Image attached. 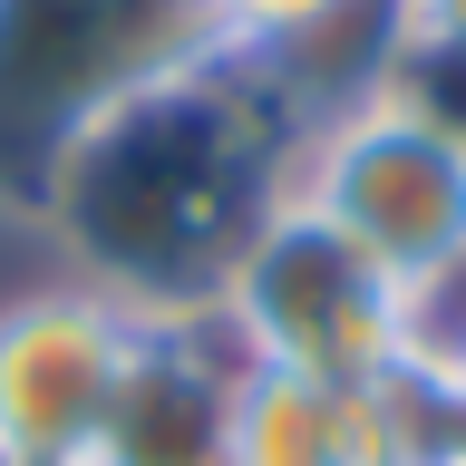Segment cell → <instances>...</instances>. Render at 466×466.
Here are the masks:
<instances>
[{
  "instance_id": "cell-2",
  "label": "cell",
  "mask_w": 466,
  "mask_h": 466,
  "mask_svg": "<svg viewBox=\"0 0 466 466\" xmlns=\"http://www.w3.org/2000/svg\"><path fill=\"white\" fill-rule=\"evenodd\" d=\"M282 195L360 243L428 311L466 282V107L399 68H370L301 116Z\"/></svg>"
},
{
  "instance_id": "cell-6",
  "label": "cell",
  "mask_w": 466,
  "mask_h": 466,
  "mask_svg": "<svg viewBox=\"0 0 466 466\" xmlns=\"http://www.w3.org/2000/svg\"><path fill=\"white\" fill-rule=\"evenodd\" d=\"M233 389H243V360L224 350V330L204 311L146 320L137 360H127V389H116L107 428H97V447L78 466H224Z\"/></svg>"
},
{
  "instance_id": "cell-10",
  "label": "cell",
  "mask_w": 466,
  "mask_h": 466,
  "mask_svg": "<svg viewBox=\"0 0 466 466\" xmlns=\"http://www.w3.org/2000/svg\"><path fill=\"white\" fill-rule=\"evenodd\" d=\"M428 370H437V379H447V389L466 399V282H457V291H447V301L428 311Z\"/></svg>"
},
{
  "instance_id": "cell-3",
  "label": "cell",
  "mask_w": 466,
  "mask_h": 466,
  "mask_svg": "<svg viewBox=\"0 0 466 466\" xmlns=\"http://www.w3.org/2000/svg\"><path fill=\"white\" fill-rule=\"evenodd\" d=\"M204 320L224 330L243 370H291V379H399L428 360V301L399 291L360 243H340L291 195L233 253Z\"/></svg>"
},
{
  "instance_id": "cell-9",
  "label": "cell",
  "mask_w": 466,
  "mask_h": 466,
  "mask_svg": "<svg viewBox=\"0 0 466 466\" xmlns=\"http://www.w3.org/2000/svg\"><path fill=\"white\" fill-rule=\"evenodd\" d=\"M379 68L418 87L466 78V0H379Z\"/></svg>"
},
{
  "instance_id": "cell-1",
  "label": "cell",
  "mask_w": 466,
  "mask_h": 466,
  "mask_svg": "<svg viewBox=\"0 0 466 466\" xmlns=\"http://www.w3.org/2000/svg\"><path fill=\"white\" fill-rule=\"evenodd\" d=\"M311 97L233 58H166L107 87L39 146L29 204L58 233V272L116 291L127 311H214L233 253L291 185Z\"/></svg>"
},
{
  "instance_id": "cell-4",
  "label": "cell",
  "mask_w": 466,
  "mask_h": 466,
  "mask_svg": "<svg viewBox=\"0 0 466 466\" xmlns=\"http://www.w3.org/2000/svg\"><path fill=\"white\" fill-rule=\"evenodd\" d=\"M146 311L78 272L0 291V466H78L107 428Z\"/></svg>"
},
{
  "instance_id": "cell-7",
  "label": "cell",
  "mask_w": 466,
  "mask_h": 466,
  "mask_svg": "<svg viewBox=\"0 0 466 466\" xmlns=\"http://www.w3.org/2000/svg\"><path fill=\"white\" fill-rule=\"evenodd\" d=\"M224 466H418V399L399 379L243 370Z\"/></svg>"
},
{
  "instance_id": "cell-5",
  "label": "cell",
  "mask_w": 466,
  "mask_h": 466,
  "mask_svg": "<svg viewBox=\"0 0 466 466\" xmlns=\"http://www.w3.org/2000/svg\"><path fill=\"white\" fill-rule=\"evenodd\" d=\"M185 58L175 0H0V146L20 137V166L107 87Z\"/></svg>"
},
{
  "instance_id": "cell-8",
  "label": "cell",
  "mask_w": 466,
  "mask_h": 466,
  "mask_svg": "<svg viewBox=\"0 0 466 466\" xmlns=\"http://www.w3.org/2000/svg\"><path fill=\"white\" fill-rule=\"evenodd\" d=\"M185 49L291 78L301 97H340L379 68V0H175Z\"/></svg>"
}]
</instances>
